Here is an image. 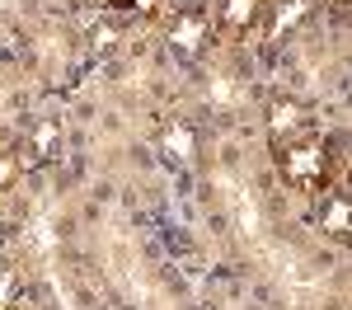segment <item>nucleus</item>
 I'll return each mask as SVG.
<instances>
[{"mask_svg":"<svg viewBox=\"0 0 352 310\" xmlns=\"http://www.w3.org/2000/svg\"><path fill=\"white\" fill-rule=\"evenodd\" d=\"M282 174H287L292 184L315 188V184L324 179V151H320V146H296V151H287V155H282Z\"/></svg>","mask_w":352,"mask_h":310,"instance_id":"f257e3e1","label":"nucleus"},{"mask_svg":"<svg viewBox=\"0 0 352 310\" xmlns=\"http://www.w3.org/2000/svg\"><path fill=\"white\" fill-rule=\"evenodd\" d=\"M202 43H207V19H202L197 10H184V14L174 19V28H169V47L184 52V56H192Z\"/></svg>","mask_w":352,"mask_h":310,"instance_id":"f03ea898","label":"nucleus"},{"mask_svg":"<svg viewBox=\"0 0 352 310\" xmlns=\"http://www.w3.org/2000/svg\"><path fill=\"white\" fill-rule=\"evenodd\" d=\"M160 151L169 155V160H192V155H197V137H192V127H184V122L164 127V132H160Z\"/></svg>","mask_w":352,"mask_h":310,"instance_id":"7ed1b4c3","label":"nucleus"},{"mask_svg":"<svg viewBox=\"0 0 352 310\" xmlns=\"http://www.w3.org/2000/svg\"><path fill=\"white\" fill-rule=\"evenodd\" d=\"M300 127V104H292V99H277L268 109V132L272 137H287V132H296Z\"/></svg>","mask_w":352,"mask_h":310,"instance_id":"20e7f679","label":"nucleus"},{"mask_svg":"<svg viewBox=\"0 0 352 310\" xmlns=\"http://www.w3.org/2000/svg\"><path fill=\"white\" fill-rule=\"evenodd\" d=\"M324 230H329V235H348V230H352L348 197H329V202H324Z\"/></svg>","mask_w":352,"mask_h":310,"instance_id":"39448f33","label":"nucleus"},{"mask_svg":"<svg viewBox=\"0 0 352 310\" xmlns=\"http://www.w3.org/2000/svg\"><path fill=\"white\" fill-rule=\"evenodd\" d=\"M56 146H61V127H56V122H38V127H33V155H28V160H52Z\"/></svg>","mask_w":352,"mask_h":310,"instance_id":"423d86ee","label":"nucleus"},{"mask_svg":"<svg viewBox=\"0 0 352 310\" xmlns=\"http://www.w3.org/2000/svg\"><path fill=\"white\" fill-rule=\"evenodd\" d=\"M305 10H310V0H287L282 10H277V19H272V38H282L287 28H296L305 19Z\"/></svg>","mask_w":352,"mask_h":310,"instance_id":"0eeeda50","label":"nucleus"},{"mask_svg":"<svg viewBox=\"0 0 352 310\" xmlns=\"http://www.w3.org/2000/svg\"><path fill=\"white\" fill-rule=\"evenodd\" d=\"M221 14H226V24L244 28V24H254V19H258V0H226V5H221Z\"/></svg>","mask_w":352,"mask_h":310,"instance_id":"6e6552de","label":"nucleus"},{"mask_svg":"<svg viewBox=\"0 0 352 310\" xmlns=\"http://www.w3.org/2000/svg\"><path fill=\"white\" fill-rule=\"evenodd\" d=\"M19 169H24L19 155H0V188H10V184L19 179Z\"/></svg>","mask_w":352,"mask_h":310,"instance_id":"1a4fd4ad","label":"nucleus"},{"mask_svg":"<svg viewBox=\"0 0 352 310\" xmlns=\"http://www.w3.org/2000/svg\"><path fill=\"white\" fill-rule=\"evenodd\" d=\"M14 291H19L14 273H10V268H0V306H10V301H14Z\"/></svg>","mask_w":352,"mask_h":310,"instance_id":"9d476101","label":"nucleus"},{"mask_svg":"<svg viewBox=\"0 0 352 310\" xmlns=\"http://www.w3.org/2000/svg\"><path fill=\"white\" fill-rule=\"evenodd\" d=\"M136 10H141V14H155V10H160V0H132Z\"/></svg>","mask_w":352,"mask_h":310,"instance_id":"9b49d317","label":"nucleus"},{"mask_svg":"<svg viewBox=\"0 0 352 310\" xmlns=\"http://www.w3.org/2000/svg\"><path fill=\"white\" fill-rule=\"evenodd\" d=\"M174 5H184V10H192V5H197V0H174Z\"/></svg>","mask_w":352,"mask_h":310,"instance_id":"f8f14e48","label":"nucleus"},{"mask_svg":"<svg viewBox=\"0 0 352 310\" xmlns=\"http://www.w3.org/2000/svg\"><path fill=\"white\" fill-rule=\"evenodd\" d=\"M0 245H5V235H0Z\"/></svg>","mask_w":352,"mask_h":310,"instance_id":"ddd939ff","label":"nucleus"}]
</instances>
